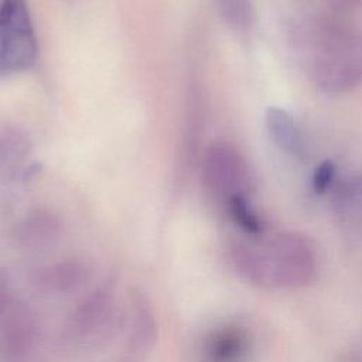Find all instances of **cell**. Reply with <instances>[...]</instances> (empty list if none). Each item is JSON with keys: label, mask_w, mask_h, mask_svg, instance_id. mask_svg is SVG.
<instances>
[{"label": "cell", "mask_w": 362, "mask_h": 362, "mask_svg": "<svg viewBox=\"0 0 362 362\" xmlns=\"http://www.w3.org/2000/svg\"><path fill=\"white\" fill-rule=\"evenodd\" d=\"M229 211L236 223L249 233H259L262 230V222L257 214L247 202L246 195H236L228 199Z\"/></svg>", "instance_id": "4fadbf2b"}, {"label": "cell", "mask_w": 362, "mask_h": 362, "mask_svg": "<svg viewBox=\"0 0 362 362\" xmlns=\"http://www.w3.org/2000/svg\"><path fill=\"white\" fill-rule=\"evenodd\" d=\"M14 308V296L10 284L0 279V321Z\"/></svg>", "instance_id": "2e32d148"}, {"label": "cell", "mask_w": 362, "mask_h": 362, "mask_svg": "<svg viewBox=\"0 0 362 362\" xmlns=\"http://www.w3.org/2000/svg\"><path fill=\"white\" fill-rule=\"evenodd\" d=\"M222 18L232 27L246 30L255 21V10L250 0H216Z\"/></svg>", "instance_id": "7c38bea8"}, {"label": "cell", "mask_w": 362, "mask_h": 362, "mask_svg": "<svg viewBox=\"0 0 362 362\" xmlns=\"http://www.w3.org/2000/svg\"><path fill=\"white\" fill-rule=\"evenodd\" d=\"M337 175V167L332 161L321 163L313 174V188L315 192L322 194L325 192L334 182Z\"/></svg>", "instance_id": "5bb4252c"}, {"label": "cell", "mask_w": 362, "mask_h": 362, "mask_svg": "<svg viewBox=\"0 0 362 362\" xmlns=\"http://www.w3.org/2000/svg\"><path fill=\"white\" fill-rule=\"evenodd\" d=\"M90 277L92 267L86 262L69 257L40 269L35 284L51 293L69 294L82 288Z\"/></svg>", "instance_id": "52a82bcc"}, {"label": "cell", "mask_w": 362, "mask_h": 362, "mask_svg": "<svg viewBox=\"0 0 362 362\" xmlns=\"http://www.w3.org/2000/svg\"><path fill=\"white\" fill-rule=\"evenodd\" d=\"M305 69L329 95H342L362 85V34L352 27L320 21L301 38Z\"/></svg>", "instance_id": "6da1fadb"}, {"label": "cell", "mask_w": 362, "mask_h": 362, "mask_svg": "<svg viewBox=\"0 0 362 362\" xmlns=\"http://www.w3.org/2000/svg\"><path fill=\"white\" fill-rule=\"evenodd\" d=\"M61 232L59 222L49 214H35L27 218L17 229L20 246L38 250L52 245Z\"/></svg>", "instance_id": "8fae6325"}, {"label": "cell", "mask_w": 362, "mask_h": 362, "mask_svg": "<svg viewBox=\"0 0 362 362\" xmlns=\"http://www.w3.org/2000/svg\"><path fill=\"white\" fill-rule=\"evenodd\" d=\"M247 352V337L239 328H222L205 345L206 362H240Z\"/></svg>", "instance_id": "9c48e42d"}, {"label": "cell", "mask_w": 362, "mask_h": 362, "mask_svg": "<svg viewBox=\"0 0 362 362\" xmlns=\"http://www.w3.org/2000/svg\"><path fill=\"white\" fill-rule=\"evenodd\" d=\"M158 338V324L154 311L146 297L134 300L127 346L133 354H147Z\"/></svg>", "instance_id": "ba28073f"}, {"label": "cell", "mask_w": 362, "mask_h": 362, "mask_svg": "<svg viewBox=\"0 0 362 362\" xmlns=\"http://www.w3.org/2000/svg\"><path fill=\"white\" fill-rule=\"evenodd\" d=\"M20 144L21 141L16 137L0 140V170H4V167L10 165L11 160H16L23 154Z\"/></svg>", "instance_id": "9a60e30c"}, {"label": "cell", "mask_w": 362, "mask_h": 362, "mask_svg": "<svg viewBox=\"0 0 362 362\" xmlns=\"http://www.w3.org/2000/svg\"><path fill=\"white\" fill-rule=\"evenodd\" d=\"M266 126L273 141L286 153L301 156L304 140L293 116L280 107H269L266 112Z\"/></svg>", "instance_id": "30bf717a"}, {"label": "cell", "mask_w": 362, "mask_h": 362, "mask_svg": "<svg viewBox=\"0 0 362 362\" xmlns=\"http://www.w3.org/2000/svg\"><path fill=\"white\" fill-rule=\"evenodd\" d=\"M236 270L257 284L297 287L314 277L315 257L305 238L279 233L263 247L236 243L230 249Z\"/></svg>", "instance_id": "7a4b0ae2"}, {"label": "cell", "mask_w": 362, "mask_h": 362, "mask_svg": "<svg viewBox=\"0 0 362 362\" xmlns=\"http://www.w3.org/2000/svg\"><path fill=\"white\" fill-rule=\"evenodd\" d=\"M40 331L41 325L37 315L24 305H14L1 320V362H25L38 345Z\"/></svg>", "instance_id": "8992f818"}, {"label": "cell", "mask_w": 362, "mask_h": 362, "mask_svg": "<svg viewBox=\"0 0 362 362\" xmlns=\"http://www.w3.org/2000/svg\"><path fill=\"white\" fill-rule=\"evenodd\" d=\"M332 1H335L337 4H352V3H355L356 0H332Z\"/></svg>", "instance_id": "e0dca14e"}, {"label": "cell", "mask_w": 362, "mask_h": 362, "mask_svg": "<svg viewBox=\"0 0 362 362\" xmlns=\"http://www.w3.org/2000/svg\"><path fill=\"white\" fill-rule=\"evenodd\" d=\"M115 313V286L110 280L90 290L69 314L64 335L72 342L103 337Z\"/></svg>", "instance_id": "277c9868"}, {"label": "cell", "mask_w": 362, "mask_h": 362, "mask_svg": "<svg viewBox=\"0 0 362 362\" xmlns=\"http://www.w3.org/2000/svg\"><path fill=\"white\" fill-rule=\"evenodd\" d=\"M37 40L25 0H0V75L30 68L37 59Z\"/></svg>", "instance_id": "3957f363"}, {"label": "cell", "mask_w": 362, "mask_h": 362, "mask_svg": "<svg viewBox=\"0 0 362 362\" xmlns=\"http://www.w3.org/2000/svg\"><path fill=\"white\" fill-rule=\"evenodd\" d=\"M204 181L206 187L228 199L246 195L250 188V171L245 158L232 146L214 144L204 158Z\"/></svg>", "instance_id": "5b68a950"}]
</instances>
